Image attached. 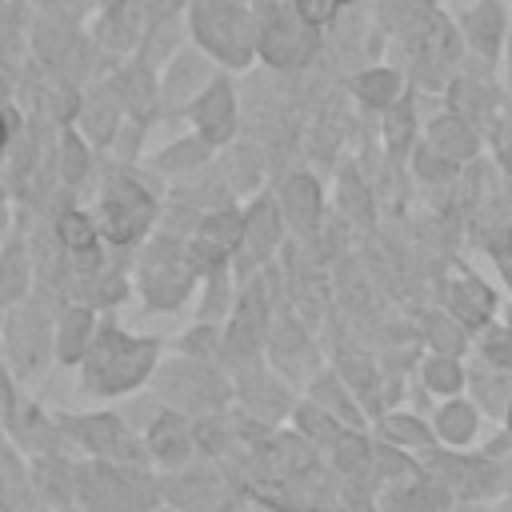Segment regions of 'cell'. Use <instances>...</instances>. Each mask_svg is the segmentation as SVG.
<instances>
[{
	"label": "cell",
	"mask_w": 512,
	"mask_h": 512,
	"mask_svg": "<svg viewBox=\"0 0 512 512\" xmlns=\"http://www.w3.org/2000/svg\"><path fill=\"white\" fill-rule=\"evenodd\" d=\"M388 432L400 436V440H424V428L412 424V420H388Z\"/></svg>",
	"instance_id": "21"
},
{
	"label": "cell",
	"mask_w": 512,
	"mask_h": 512,
	"mask_svg": "<svg viewBox=\"0 0 512 512\" xmlns=\"http://www.w3.org/2000/svg\"><path fill=\"white\" fill-rule=\"evenodd\" d=\"M196 28L224 60L240 64L248 56V16L236 0H196Z\"/></svg>",
	"instance_id": "1"
},
{
	"label": "cell",
	"mask_w": 512,
	"mask_h": 512,
	"mask_svg": "<svg viewBox=\"0 0 512 512\" xmlns=\"http://www.w3.org/2000/svg\"><path fill=\"white\" fill-rule=\"evenodd\" d=\"M360 448H364L360 440H344V452H340V460H344V464H356V460H360Z\"/></svg>",
	"instance_id": "25"
},
{
	"label": "cell",
	"mask_w": 512,
	"mask_h": 512,
	"mask_svg": "<svg viewBox=\"0 0 512 512\" xmlns=\"http://www.w3.org/2000/svg\"><path fill=\"white\" fill-rule=\"evenodd\" d=\"M148 8H152V12H168V8H172V0H148Z\"/></svg>",
	"instance_id": "27"
},
{
	"label": "cell",
	"mask_w": 512,
	"mask_h": 512,
	"mask_svg": "<svg viewBox=\"0 0 512 512\" xmlns=\"http://www.w3.org/2000/svg\"><path fill=\"white\" fill-rule=\"evenodd\" d=\"M112 432H116V424H112V420H96V424H84V436H88L92 444H104Z\"/></svg>",
	"instance_id": "23"
},
{
	"label": "cell",
	"mask_w": 512,
	"mask_h": 512,
	"mask_svg": "<svg viewBox=\"0 0 512 512\" xmlns=\"http://www.w3.org/2000/svg\"><path fill=\"white\" fill-rule=\"evenodd\" d=\"M404 512H428L424 496H408V500H404Z\"/></svg>",
	"instance_id": "26"
},
{
	"label": "cell",
	"mask_w": 512,
	"mask_h": 512,
	"mask_svg": "<svg viewBox=\"0 0 512 512\" xmlns=\"http://www.w3.org/2000/svg\"><path fill=\"white\" fill-rule=\"evenodd\" d=\"M228 116H232V92H228L224 84H216V88L196 104V120L208 128L212 140H220V136H228Z\"/></svg>",
	"instance_id": "7"
},
{
	"label": "cell",
	"mask_w": 512,
	"mask_h": 512,
	"mask_svg": "<svg viewBox=\"0 0 512 512\" xmlns=\"http://www.w3.org/2000/svg\"><path fill=\"white\" fill-rule=\"evenodd\" d=\"M472 428H476V420H472V408H464V404H452V408H444L440 412V432L448 436V440H468L472 436Z\"/></svg>",
	"instance_id": "14"
},
{
	"label": "cell",
	"mask_w": 512,
	"mask_h": 512,
	"mask_svg": "<svg viewBox=\"0 0 512 512\" xmlns=\"http://www.w3.org/2000/svg\"><path fill=\"white\" fill-rule=\"evenodd\" d=\"M396 88H400L396 72H384V68H376V72H364V76L356 80V92H360L368 104H388V100L396 96Z\"/></svg>",
	"instance_id": "9"
},
{
	"label": "cell",
	"mask_w": 512,
	"mask_h": 512,
	"mask_svg": "<svg viewBox=\"0 0 512 512\" xmlns=\"http://www.w3.org/2000/svg\"><path fill=\"white\" fill-rule=\"evenodd\" d=\"M452 304H456V312L464 316V324H480V320L488 316V308H492V292L472 280V284H464V288L452 296Z\"/></svg>",
	"instance_id": "8"
},
{
	"label": "cell",
	"mask_w": 512,
	"mask_h": 512,
	"mask_svg": "<svg viewBox=\"0 0 512 512\" xmlns=\"http://www.w3.org/2000/svg\"><path fill=\"white\" fill-rule=\"evenodd\" d=\"M508 244H512V236H508Z\"/></svg>",
	"instance_id": "31"
},
{
	"label": "cell",
	"mask_w": 512,
	"mask_h": 512,
	"mask_svg": "<svg viewBox=\"0 0 512 512\" xmlns=\"http://www.w3.org/2000/svg\"><path fill=\"white\" fill-rule=\"evenodd\" d=\"M152 444H156V452L164 456V460H176L184 448H188V436H184V424L176 420V416H164L156 428H152Z\"/></svg>",
	"instance_id": "10"
},
{
	"label": "cell",
	"mask_w": 512,
	"mask_h": 512,
	"mask_svg": "<svg viewBox=\"0 0 512 512\" xmlns=\"http://www.w3.org/2000/svg\"><path fill=\"white\" fill-rule=\"evenodd\" d=\"M260 52H264L272 64H280V68L300 64V60L312 52V32H304L300 24L276 20V24H268V28L260 32Z\"/></svg>",
	"instance_id": "3"
},
{
	"label": "cell",
	"mask_w": 512,
	"mask_h": 512,
	"mask_svg": "<svg viewBox=\"0 0 512 512\" xmlns=\"http://www.w3.org/2000/svg\"><path fill=\"white\" fill-rule=\"evenodd\" d=\"M80 172H84V152H80V144L72 136H64V176L76 180Z\"/></svg>",
	"instance_id": "20"
},
{
	"label": "cell",
	"mask_w": 512,
	"mask_h": 512,
	"mask_svg": "<svg viewBox=\"0 0 512 512\" xmlns=\"http://www.w3.org/2000/svg\"><path fill=\"white\" fill-rule=\"evenodd\" d=\"M148 364H152V344H136L108 332L92 356V380L100 388H128L148 372Z\"/></svg>",
	"instance_id": "2"
},
{
	"label": "cell",
	"mask_w": 512,
	"mask_h": 512,
	"mask_svg": "<svg viewBox=\"0 0 512 512\" xmlns=\"http://www.w3.org/2000/svg\"><path fill=\"white\" fill-rule=\"evenodd\" d=\"M112 128H116V112H112V104H108V100L92 104V108H88V132H92L96 140H104Z\"/></svg>",
	"instance_id": "17"
},
{
	"label": "cell",
	"mask_w": 512,
	"mask_h": 512,
	"mask_svg": "<svg viewBox=\"0 0 512 512\" xmlns=\"http://www.w3.org/2000/svg\"><path fill=\"white\" fill-rule=\"evenodd\" d=\"M136 24H140V16H136V8L128 12V8H120L104 28H108V36H112V44H128L132 36H136Z\"/></svg>",
	"instance_id": "16"
},
{
	"label": "cell",
	"mask_w": 512,
	"mask_h": 512,
	"mask_svg": "<svg viewBox=\"0 0 512 512\" xmlns=\"http://www.w3.org/2000/svg\"><path fill=\"white\" fill-rule=\"evenodd\" d=\"M84 336H88V316L84 312H72L64 320V332H60V356L64 360H76L80 348H84Z\"/></svg>",
	"instance_id": "15"
},
{
	"label": "cell",
	"mask_w": 512,
	"mask_h": 512,
	"mask_svg": "<svg viewBox=\"0 0 512 512\" xmlns=\"http://www.w3.org/2000/svg\"><path fill=\"white\" fill-rule=\"evenodd\" d=\"M108 4H120V0H108Z\"/></svg>",
	"instance_id": "30"
},
{
	"label": "cell",
	"mask_w": 512,
	"mask_h": 512,
	"mask_svg": "<svg viewBox=\"0 0 512 512\" xmlns=\"http://www.w3.org/2000/svg\"><path fill=\"white\" fill-rule=\"evenodd\" d=\"M508 420H512V416H508Z\"/></svg>",
	"instance_id": "33"
},
{
	"label": "cell",
	"mask_w": 512,
	"mask_h": 512,
	"mask_svg": "<svg viewBox=\"0 0 512 512\" xmlns=\"http://www.w3.org/2000/svg\"><path fill=\"white\" fill-rule=\"evenodd\" d=\"M60 240H64L68 248L88 252L92 240H96V228L88 224V216H80V212H64V216H60Z\"/></svg>",
	"instance_id": "13"
},
{
	"label": "cell",
	"mask_w": 512,
	"mask_h": 512,
	"mask_svg": "<svg viewBox=\"0 0 512 512\" xmlns=\"http://www.w3.org/2000/svg\"><path fill=\"white\" fill-rule=\"evenodd\" d=\"M336 4H340V0H296L304 24H324V20H332Z\"/></svg>",
	"instance_id": "19"
},
{
	"label": "cell",
	"mask_w": 512,
	"mask_h": 512,
	"mask_svg": "<svg viewBox=\"0 0 512 512\" xmlns=\"http://www.w3.org/2000/svg\"><path fill=\"white\" fill-rule=\"evenodd\" d=\"M440 160H444L440 152H436V156H432V152H420V172H424V176H444L452 164H440Z\"/></svg>",
	"instance_id": "22"
},
{
	"label": "cell",
	"mask_w": 512,
	"mask_h": 512,
	"mask_svg": "<svg viewBox=\"0 0 512 512\" xmlns=\"http://www.w3.org/2000/svg\"><path fill=\"white\" fill-rule=\"evenodd\" d=\"M428 384L440 388V392H452V388L460 384V368H456L452 360H432V364H428Z\"/></svg>",
	"instance_id": "18"
},
{
	"label": "cell",
	"mask_w": 512,
	"mask_h": 512,
	"mask_svg": "<svg viewBox=\"0 0 512 512\" xmlns=\"http://www.w3.org/2000/svg\"><path fill=\"white\" fill-rule=\"evenodd\" d=\"M432 144H436V152H440L448 164L468 160V156L476 152V136H472L468 124L456 120V116H444V120L432 124Z\"/></svg>",
	"instance_id": "4"
},
{
	"label": "cell",
	"mask_w": 512,
	"mask_h": 512,
	"mask_svg": "<svg viewBox=\"0 0 512 512\" xmlns=\"http://www.w3.org/2000/svg\"><path fill=\"white\" fill-rule=\"evenodd\" d=\"M428 332H432V336H436V344H444L448 352H452V348H456V340H460V336H456L452 328H444V324H440L436 316H432V324H428Z\"/></svg>",
	"instance_id": "24"
},
{
	"label": "cell",
	"mask_w": 512,
	"mask_h": 512,
	"mask_svg": "<svg viewBox=\"0 0 512 512\" xmlns=\"http://www.w3.org/2000/svg\"><path fill=\"white\" fill-rule=\"evenodd\" d=\"M240 232H244L240 216H236V212H220V216H212V220L204 224V244L220 252V248L236 244V240H240Z\"/></svg>",
	"instance_id": "11"
},
{
	"label": "cell",
	"mask_w": 512,
	"mask_h": 512,
	"mask_svg": "<svg viewBox=\"0 0 512 512\" xmlns=\"http://www.w3.org/2000/svg\"><path fill=\"white\" fill-rule=\"evenodd\" d=\"M284 212L292 216L296 228H308V224L316 220V212H320V192H316V184H312L308 176H292V180L284 184Z\"/></svg>",
	"instance_id": "5"
},
{
	"label": "cell",
	"mask_w": 512,
	"mask_h": 512,
	"mask_svg": "<svg viewBox=\"0 0 512 512\" xmlns=\"http://www.w3.org/2000/svg\"><path fill=\"white\" fill-rule=\"evenodd\" d=\"M248 244H252V252L260 256V252H268V244L276 240V212L268 208V204H260L256 212H252V220H248Z\"/></svg>",
	"instance_id": "12"
},
{
	"label": "cell",
	"mask_w": 512,
	"mask_h": 512,
	"mask_svg": "<svg viewBox=\"0 0 512 512\" xmlns=\"http://www.w3.org/2000/svg\"><path fill=\"white\" fill-rule=\"evenodd\" d=\"M16 12V0H0V16H12Z\"/></svg>",
	"instance_id": "28"
},
{
	"label": "cell",
	"mask_w": 512,
	"mask_h": 512,
	"mask_svg": "<svg viewBox=\"0 0 512 512\" xmlns=\"http://www.w3.org/2000/svg\"><path fill=\"white\" fill-rule=\"evenodd\" d=\"M0 144H4V116H0Z\"/></svg>",
	"instance_id": "29"
},
{
	"label": "cell",
	"mask_w": 512,
	"mask_h": 512,
	"mask_svg": "<svg viewBox=\"0 0 512 512\" xmlns=\"http://www.w3.org/2000/svg\"><path fill=\"white\" fill-rule=\"evenodd\" d=\"M464 28H468V40L480 48V52H496V44H500V28H504V16H500V8L492 4V0H484L480 8H472L468 12V20H464Z\"/></svg>",
	"instance_id": "6"
},
{
	"label": "cell",
	"mask_w": 512,
	"mask_h": 512,
	"mask_svg": "<svg viewBox=\"0 0 512 512\" xmlns=\"http://www.w3.org/2000/svg\"><path fill=\"white\" fill-rule=\"evenodd\" d=\"M340 4H344V0H340Z\"/></svg>",
	"instance_id": "32"
}]
</instances>
